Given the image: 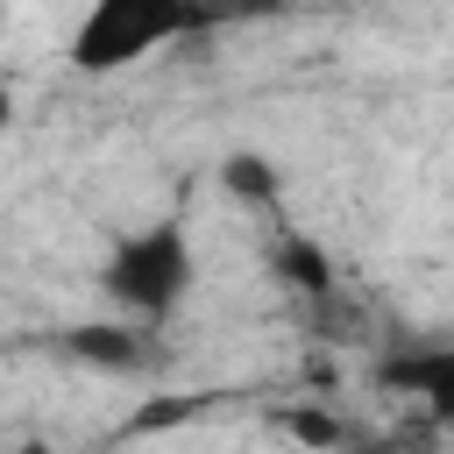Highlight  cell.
Wrapping results in <instances>:
<instances>
[{
	"instance_id": "cell-1",
	"label": "cell",
	"mask_w": 454,
	"mask_h": 454,
	"mask_svg": "<svg viewBox=\"0 0 454 454\" xmlns=\"http://www.w3.org/2000/svg\"><path fill=\"white\" fill-rule=\"evenodd\" d=\"M192 277H199V262H192V234L177 220H149L142 234L114 241V255L99 262V291L142 326H163L184 305Z\"/></svg>"
},
{
	"instance_id": "cell-2",
	"label": "cell",
	"mask_w": 454,
	"mask_h": 454,
	"mask_svg": "<svg viewBox=\"0 0 454 454\" xmlns=\"http://www.w3.org/2000/svg\"><path fill=\"white\" fill-rule=\"evenodd\" d=\"M163 43H199V21L184 0H92L85 21L71 28V71L106 78L142 64Z\"/></svg>"
},
{
	"instance_id": "cell-3",
	"label": "cell",
	"mask_w": 454,
	"mask_h": 454,
	"mask_svg": "<svg viewBox=\"0 0 454 454\" xmlns=\"http://www.w3.org/2000/svg\"><path fill=\"white\" fill-rule=\"evenodd\" d=\"M57 355L106 369V376H142V369H156L163 348H156V326H142V319H78L57 333Z\"/></svg>"
},
{
	"instance_id": "cell-4",
	"label": "cell",
	"mask_w": 454,
	"mask_h": 454,
	"mask_svg": "<svg viewBox=\"0 0 454 454\" xmlns=\"http://www.w3.org/2000/svg\"><path fill=\"white\" fill-rule=\"evenodd\" d=\"M376 383L419 397V404L433 411V426L454 433V340H440V348H411V355H390V362L376 369Z\"/></svg>"
},
{
	"instance_id": "cell-5",
	"label": "cell",
	"mask_w": 454,
	"mask_h": 454,
	"mask_svg": "<svg viewBox=\"0 0 454 454\" xmlns=\"http://www.w3.org/2000/svg\"><path fill=\"white\" fill-rule=\"evenodd\" d=\"M270 277L284 284V291H298V298H333V255L312 241V234H277V248H270Z\"/></svg>"
},
{
	"instance_id": "cell-6",
	"label": "cell",
	"mask_w": 454,
	"mask_h": 454,
	"mask_svg": "<svg viewBox=\"0 0 454 454\" xmlns=\"http://www.w3.org/2000/svg\"><path fill=\"white\" fill-rule=\"evenodd\" d=\"M220 192H227L234 206H248V213H270V206H284V170H277L262 149H227Z\"/></svg>"
},
{
	"instance_id": "cell-7",
	"label": "cell",
	"mask_w": 454,
	"mask_h": 454,
	"mask_svg": "<svg viewBox=\"0 0 454 454\" xmlns=\"http://www.w3.org/2000/svg\"><path fill=\"white\" fill-rule=\"evenodd\" d=\"M184 7H192L199 35H220V28H241V21H270V14H284V0H184Z\"/></svg>"
},
{
	"instance_id": "cell-8",
	"label": "cell",
	"mask_w": 454,
	"mask_h": 454,
	"mask_svg": "<svg viewBox=\"0 0 454 454\" xmlns=\"http://www.w3.org/2000/svg\"><path fill=\"white\" fill-rule=\"evenodd\" d=\"M277 426H284L291 440H305V447H326V454H333V447H348V426H340L333 411H319V404H284V411H277Z\"/></svg>"
},
{
	"instance_id": "cell-9",
	"label": "cell",
	"mask_w": 454,
	"mask_h": 454,
	"mask_svg": "<svg viewBox=\"0 0 454 454\" xmlns=\"http://www.w3.org/2000/svg\"><path fill=\"white\" fill-rule=\"evenodd\" d=\"M213 404V390H192V397H163V404H142L135 411V433H156V426H184L192 411H206Z\"/></svg>"
}]
</instances>
